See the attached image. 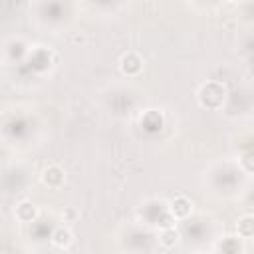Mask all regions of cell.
Wrapping results in <instances>:
<instances>
[{"instance_id": "cell-1", "label": "cell", "mask_w": 254, "mask_h": 254, "mask_svg": "<svg viewBox=\"0 0 254 254\" xmlns=\"http://www.w3.org/2000/svg\"><path fill=\"white\" fill-rule=\"evenodd\" d=\"M171 216H173V220H177V218H187L189 214H190V202L185 198V196H177V198H173L171 200Z\"/></svg>"}, {"instance_id": "cell-2", "label": "cell", "mask_w": 254, "mask_h": 254, "mask_svg": "<svg viewBox=\"0 0 254 254\" xmlns=\"http://www.w3.org/2000/svg\"><path fill=\"white\" fill-rule=\"evenodd\" d=\"M141 67H143V62H141L139 56H135V54H127V56H123V60H121V69H123V73H127V75H135V73L141 71Z\"/></svg>"}, {"instance_id": "cell-3", "label": "cell", "mask_w": 254, "mask_h": 254, "mask_svg": "<svg viewBox=\"0 0 254 254\" xmlns=\"http://www.w3.org/2000/svg\"><path fill=\"white\" fill-rule=\"evenodd\" d=\"M42 179H44V183L48 187H60L64 183V171L60 167H48L44 171V177Z\"/></svg>"}, {"instance_id": "cell-4", "label": "cell", "mask_w": 254, "mask_h": 254, "mask_svg": "<svg viewBox=\"0 0 254 254\" xmlns=\"http://www.w3.org/2000/svg\"><path fill=\"white\" fill-rule=\"evenodd\" d=\"M16 216L20 220H24V222H30V220L36 218V206L32 202H20L16 206Z\"/></svg>"}, {"instance_id": "cell-5", "label": "cell", "mask_w": 254, "mask_h": 254, "mask_svg": "<svg viewBox=\"0 0 254 254\" xmlns=\"http://www.w3.org/2000/svg\"><path fill=\"white\" fill-rule=\"evenodd\" d=\"M52 242H54L56 246L64 248V246H67V244L71 242V232H69L67 228L60 226V228H56V230H54V234H52Z\"/></svg>"}, {"instance_id": "cell-6", "label": "cell", "mask_w": 254, "mask_h": 254, "mask_svg": "<svg viewBox=\"0 0 254 254\" xmlns=\"http://www.w3.org/2000/svg\"><path fill=\"white\" fill-rule=\"evenodd\" d=\"M177 240H179V232H177L175 228H163L159 242H161L165 248H171V246H175V244H177Z\"/></svg>"}, {"instance_id": "cell-7", "label": "cell", "mask_w": 254, "mask_h": 254, "mask_svg": "<svg viewBox=\"0 0 254 254\" xmlns=\"http://www.w3.org/2000/svg\"><path fill=\"white\" fill-rule=\"evenodd\" d=\"M238 234L244 236V238H248V236L252 234V218H250V216H244V218L238 222Z\"/></svg>"}, {"instance_id": "cell-8", "label": "cell", "mask_w": 254, "mask_h": 254, "mask_svg": "<svg viewBox=\"0 0 254 254\" xmlns=\"http://www.w3.org/2000/svg\"><path fill=\"white\" fill-rule=\"evenodd\" d=\"M196 254H206V252H196Z\"/></svg>"}, {"instance_id": "cell-9", "label": "cell", "mask_w": 254, "mask_h": 254, "mask_svg": "<svg viewBox=\"0 0 254 254\" xmlns=\"http://www.w3.org/2000/svg\"><path fill=\"white\" fill-rule=\"evenodd\" d=\"M0 254H2V252H0Z\"/></svg>"}]
</instances>
